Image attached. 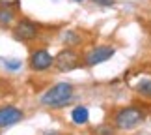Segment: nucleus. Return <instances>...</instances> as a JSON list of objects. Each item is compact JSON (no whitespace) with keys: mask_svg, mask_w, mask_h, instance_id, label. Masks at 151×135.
<instances>
[{"mask_svg":"<svg viewBox=\"0 0 151 135\" xmlns=\"http://www.w3.org/2000/svg\"><path fill=\"white\" fill-rule=\"evenodd\" d=\"M71 98H73V86L69 83H58L56 86H52L50 90H47L41 96V103L45 107L60 109L63 105H67Z\"/></svg>","mask_w":151,"mask_h":135,"instance_id":"obj_1","label":"nucleus"},{"mask_svg":"<svg viewBox=\"0 0 151 135\" xmlns=\"http://www.w3.org/2000/svg\"><path fill=\"white\" fill-rule=\"evenodd\" d=\"M144 118H146L144 111L136 107H125L118 111V115H116V126L119 130H131V128H136Z\"/></svg>","mask_w":151,"mask_h":135,"instance_id":"obj_2","label":"nucleus"},{"mask_svg":"<svg viewBox=\"0 0 151 135\" xmlns=\"http://www.w3.org/2000/svg\"><path fill=\"white\" fill-rule=\"evenodd\" d=\"M54 66L60 69V72H71V69H75L78 66V55L73 49H63L56 55Z\"/></svg>","mask_w":151,"mask_h":135,"instance_id":"obj_3","label":"nucleus"},{"mask_svg":"<svg viewBox=\"0 0 151 135\" xmlns=\"http://www.w3.org/2000/svg\"><path fill=\"white\" fill-rule=\"evenodd\" d=\"M36 36H37V26L28 19L19 21L17 26L13 28V38L17 42H30V39H34Z\"/></svg>","mask_w":151,"mask_h":135,"instance_id":"obj_4","label":"nucleus"},{"mask_svg":"<svg viewBox=\"0 0 151 135\" xmlns=\"http://www.w3.org/2000/svg\"><path fill=\"white\" fill-rule=\"evenodd\" d=\"M110 56H114V49L108 45H101V47H95L93 51H90L86 55L84 62H86V66H97L101 62H106Z\"/></svg>","mask_w":151,"mask_h":135,"instance_id":"obj_5","label":"nucleus"},{"mask_svg":"<svg viewBox=\"0 0 151 135\" xmlns=\"http://www.w3.org/2000/svg\"><path fill=\"white\" fill-rule=\"evenodd\" d=\"M22 116H24V113H22L21 109H17V107H11V105L2 107L0 109V128L13 126V124L22 120Z\"/></svg>","mask_w":151,"mask_h":135,"instance_id":"obj_6","label":"nucleus"},{"mask_svg":"<svg viewBox=\"0 0 151 135\" xmlns=\"http://www.w3.org/2000/svg\"><path fill=\"white\" fill-rule=\"evenodd\" d=\"M52 66V56L47 51H36L30 58V68L36 69V72H43V69H49Z\"/></svg>","mask_w":151,"mask_h":135,"instance_id":"obj_7","label":"nucleus"},{"mask_svg":"<svg viewBox=\"0 0 151 135\" xmlns=\"http://www.w3.org/2000/svg\"><path fill=\"white\" fill-rule=\"evenodd\" d=\"M71 118H73L75 124H86V122L90 120V113H88V109H86V107L80 105V107H75L73 109Z\"/></svg>","mask_w":151,"mask_h":135,"instance_id":"obj_8","label":"nucleus"},{"mask_svg":"<svg viewBox=\"0 0 151 135\" xmlns=\"http://www.w3.org/2000/svg\"><path fill=\"white\" fill-rule=\"evenodd\" d=\"M136 90L146 98H151V79H144L136 85Z\"/></svg>","mask_w":151,"mask_h":135,"instance_id":"obj_9","label":"nucleus"},{"mask_svg":"<svg viewBox=\"0 0 151 135\" xmlns=\"http://www.w3.org/2000/svg\"><path fill=\"white\" fill-rule=\"evenodd\" d=\"M11 21H13V11L9 8H0V25L8 26Z\"/></svg>","mask_w":151,"mask_h":135,"instance_id":"obj_10","label":"nucleus"},{"mask_svg":"<svg viewBox=\"0 0 151 135\" xmlns=\"http://www.w3.org/2000/svg\"><path fill=\"white\" fill-rule=\"evenodd\" d=\"M63 39H65V43H69V45H77V43H80V38H78L75 32H67L65 36H63Z\"/></svg>","mask_w":151,"mask_h":135,"instance_id":"obj_11","label":"nucleus"},{"mask_svg":"<svg viewBox=\"0 0 151 135\" xmlns=\"http://www.w3.org/2000/svg\"><path fill=\"white\" fill-rule=\"evenodd\" d=\"M6 68H8V69H19V68H21V62H17V60H8V62H6Z\"/></svg>","mask_w":151,"mask_h":135,"instance_id":"obj_12","label":"nucleus"},{"mask_svg":"<svg viewBox=\"0 0 151 135\" xmlns=\"http://www.w3.org/2000/svg\"><path fill=\"white\" fill-rule=\"evenodd\" d=\"M93 2L101 6H114V0H93Z\"/></svg>","mask_w":151,"mask_h":135,"instance_id":"obj_13","label":"nucleus"},{"mask_svg":"<svg viewBox=\"0 0 151 135\" xmlns=\"http://www.w3.org/2000/svg\"><path fill=\"white\" fill-rule=\"evenodd\" d=\"M77 2H82V0H77Z\"/></svg>","mask_w":151,"mask_h":135,"instance_id":"obj_14","label":"nucleus"}]
</instances>
